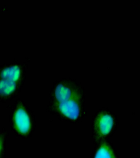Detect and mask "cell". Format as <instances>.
Returning <instances> with one entry per match:
<instances>
[{
	"label": "cell",
	"mask_w": 140,
	"mask_h": 158,
	"mask_svg": "<svg viewBox=\"0 0 140 158\" xmlns=\"http://www.w3.org/2000/svg\"><path fill=\"white\" fill-rule=\"evenodd\" d=\"M53 99V106L56 112L63 117L75 120L82 114V96L68 86L62 84L58 85Z\"/></svg>",
	"instance_id": "6da1fadb"
},
{
	"label": "cell",
	"mask_w": 140,
	"mask_h": 158,
	"mask_svg": "<svg viewBox=\"0 0 140 158\" xmlns=\"http://www.w3.org/2000/svg\"><path fill=\"white\" fill-rule=\"evenodd\" d=\"M116 119L109 111L102 110L96 115L93 121L94 138L98 140L109 136L114 131Z\"/></svg>",
	"instance_id": "7a4b0ae2"
},
{
	"label": "cell",
	"mask_w": 140,
	"mask_h": 158,
	"mask_svg": "<svg viewBox=\"0 0 140 158\" xmlns=\"http://www.w3.org/2000/svg\"><path fill=\"white\" fill-rule=\"evenodd\" d=\"M13 126L17 132L22 135L29 134L32 128L30 114L22 106H19L13 111L12 115Z\"/></svg>",
	"instance_id": "3957f363"
},
{
	"label": "cell",
	"mask_w": 140,
	"mask_h": 158,
	"mask_svg": "<svg viewBox=\"0 0 140 158\" xmlns=\"http://www.w3.org/2000/svg\"><path fill=\"white\" fill-rule=\"evenodd\" d=\"M20 70L17 66H12L4 69L2 72L1 93L3 96H10L14 92L16 82L20 76Z\"/></svg>",
	"instance_id": "277c9868"
},
{
	"label": "cell",
	"mask_w": 140,
	"mask_h": 158,
	"mask_svg": "<svg viewBox=\"0 0 140 158\" xmlns=\"http://www.w3.org/2000/svg\"><path fill=\"white\" fill-rule=\"evenodd\" d=\"M94 158H116V156L112 147L109 143H104L99 147Z\"/></svg>",
	"instance_id": "5b68a950"
}]
</instances>
